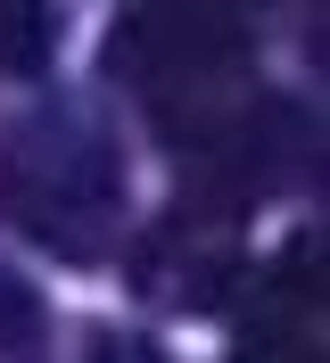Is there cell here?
<instances>
[{"instance_id": "obj_3", "label": "cell", "mask_w": 330, "mask_h": 363, "mask_svg": "<svg viewBox=\"0 0 330 363\" xmlns=\"http://www.w3.org/2000/svg\"><path fill=\"white\" fill-rule=\"evenodd\" d=\"M58 42V9L50 0H0V67L9 74H33Z\"/></svg>"}, {"instance_id": "obj_2", "label": "cell", "mask_w": 330, "mask_h": 363, "mask_svg": "<svg viewBox=\"0 0 330 363\" xmlns=\"http://www.w3.org/2000/svg\"><path fill=\"white\" fill-rule=\"evenodd\" d=\"M240 42H248V25L231 0H149L116 33V67L141 91L174 99V91H198L207 74H223Z\"/></svg>"}, {"instance_id": "obj_1", "label": "cell", "mask_w": 330, "mask_h": 363, "mask_svg": "<svg viewBox=\"0 0 330 363\" xmlns=\"http://www.w3.org/2000/svg\"><path fill=\"white\" fill-rule=\"evenodd\" d=\"M0 215L66 256V264H99L124 215V157L83 108H42L0 140Z\"/></svg>"}]
</instances>
